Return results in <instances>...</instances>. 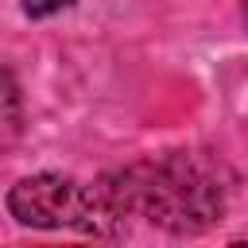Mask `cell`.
Segmentation results:
<instances>
[{
  "instance_id": "6da1fadb",
  "label": "cell",
  "mask_w": 248,
  "mask_h": 248,
  "mask_svg": "<svg viewBox=\"0 0 248 248\" xmlns=\"http://www.w3.org/2000/svg\"><path fill=\"white\" fill-rule=\"evenodd\" d=\"M105 202L116 217H147L167 232H205L225 213V186L209 159L170 151L105 174Z\"/></svg>"
},
{
  "instance_id": "7a4b0ae2",
  "label": "cell",
  "mask_w": 248,
  "mask_h": 248,
  "mask_svg": "<svg viewBox=\"0 0 248 248\" xmlns=\"http://www.w3.org/2000/svg\"><path fill=\"white\" fill-rule=\"evenodd\" d=\"M8 213L27 229H74L93 236H112L124 217L105 202L101 186L78 182L70 174H31L8 190Z\"/></svg>"
},
{
  "instance_id": "3957f363",
  "label": "cell",
  "mask_w": 248,
  "mask_h": 248,
  "mask_svg": "<svg viewBox=\"0 0 248 248\" xmlns=\"http://www.w3.org/2000/svg\"><path fill=\"white\" fill-rule=\"evenodd\" d=\"M23 124V97H19V81L12 78V70L0 66V143L12 140Z\"/></svg>"
},
{
  "instance_id": "277c9868",
  "label": "cell",
  "mask_w": 248,
  "mask_h": 248,
  "mask_svg": "<svg viewBox=\"0 0 248 248\" xmlns=\"http://www.w3.org/2000/svg\"><path fill=\"white\" fill-rule=\"evenodd\" d=\"M74 4L78 0H19V8H23L27 19H46V16H58V12L74 8Z\"/></svg>"
}]
</instances>
